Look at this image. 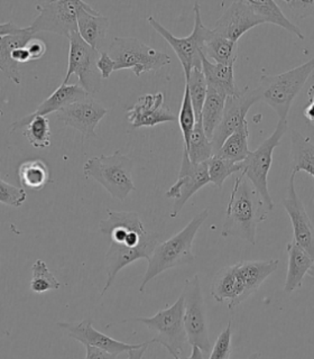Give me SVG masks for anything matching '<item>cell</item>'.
<instances>
[{"label": "cell", "mask_w": 314, "mask_h": 359, "mask_svg": "<svg viewBox=\"0 0 314 359\" xmlns=\"http://www.w3.org/2000/svg\"><path fill=\"white\" fill-rule=\"evenodd\" d=\"M271 212L244 173L235 177L222 226L224 237H237L256 245L258 224Z\"/></svg>", "instance_id": "obj_1"}, {"label": "cell", "mask_w": 314, "mask_h": 359, "mask_svg": "<svg viewBox=\"0 0 314 359\" xmlns=\"http://www.w3.org/2000/svg\"><path fill=\"white\" fill-rule=\"evenodd\" d=\"M209 217V210L205 209L192 218L181 231L173 237L155 247L154 252L149 259L147 271L143 276L139 291H145V286L157 275L162 274L168 269L193 263L196 255L192 252L196 235Z\"/></svg>", "instance_id": "obj_2"}, {"label": "cell", "mask_w": 314, "mask_h": 359, "mask_svg": "<svg viewBox=\"0 0 314 359\" xmlns=\"http://www.w3.org/2000/svg\"><path fill=\"white\" fill-rule=\"evenodd\" d=\"M313 71L314 57H312L306 63L276 76L263 73L259 79V87H257L261 100L278 114L280 121H287L286 118L293 101Z\"/></svg>", "instance_id": "obj_3"}, {"label": "cell", "mask_w": 314, "mask_h": 359, "mask_svg": "<svg viewBox=\"0 0 314 359\" xmlns=\"http://www.w3.org/2000/svg\"><path fill=\"white\" fill-rule=\"evenodd\" d=\"M134 162L121 151L111 155L91 157L83 165L86 177H93L100 183L110 196L125 201L130 192L136 190L132 182Z\"/></svg>", "instance_id": "obj_4"}, {"label": "cell", "mask_w": 314, "mask_h": 359, "mask_svg": "<svg viewBox=\"0 0 314 359\" xmlns=\"http://www.w3.org/2000/svg\"><path fill=\"white\" fill-rule=\"evenodd\" d=\"M161 235L158 233L147 231L143 222L132 228L127 235L126 241L123 245L110 244L106 254L107 282L101 297L106 294L114 283L118 273L129 264L145 258L149 261L155 247L158 245Z\"/></svg>", "instance_id": "obj_5"}, {"label": "cell", "mask_w": 314, "mask_h": 359, "mask_svg": "<svg viewBox=\"0 0 314 359\" xmlns=\"http://www.w3.org/2000/svg\"><path fill=\"white\" fill-rule=\"evenodd\" d=\"M126 323H140L147 325L156 332L151 344L157 342L168 349L175 359H179L184 353V348L189 344L188 334L184 325V297L177 299L173 306L160 310L153 317L134 318L125 320Z\"/></svg>", "instance_id": "obj_6"}, {"label": "cell", "mask_w": 314, "mask_h": 359, "mask_svg": "<svg viewBox=\"0 0 314 359\" xmlns=\"http://www.w3.org/2000/svg\"><path fill=\"white\" fill-rule=\"evenodd\" d=\"M107 52L115 61L116 71L129 69L136 76L158 71L171 63V57L168 54L134 37H115Z\"/></svg>", "instance_id": "obj_7"}, {"label": "cell", "mask_w": 314, "mask_h": 359, "mask_svg": "<svg viewBox=\"0 0 314 359\" xmlns=\"http://www.w3.org/2000/svg\"><path fill=\"white\" fill-rule=\"evenodd\" d=\"M287 121H278L273 134L264 140L255 151H250L246 160L243 162L241 173H244L247 179L250 180L271 211L274 208V202L269 194L268 173L272 168L275 149L280 146V140L287 132Z\"/></svg>", "instance_id": "obj_8"}, {"label": "cell", "mask_w": 314, "mask_h": 359, "mask_svg": "<svg viewBox=\"0 0 314 359\" xmlns=\"http://www.w3.org/2000/svg\"><path fill=\"white\" fill-rule=\"evenodd\" d=\"M147 22L168 44L171 45V48H173L182 65L185 79L190 76L191 71L196 67L202 69V56L205 55L203 48H205V39L210 28L205 27L202 22L199 4L194 5L193 31L189 36H174L171 32L166 29L153 16H149Z\"/></svg>", "instance_id": "obj_9"}, {"label": "cell", "mask_w": 314, "mask_h": 359, "mask_svg": "<svg viewBox=\"0 0 314 359\" xmlns=\"http://www.w3.org/2000/svg\"><path fill=\"white\" fill-rule=\"evenodd\" d=\"M69 43L70 50L67 71L62 83L70 84V79L73 74H76L78 79V86L83 88L90 95H95L100 90L102 80L97 65L101 53L84 42L78 32L71 34Z\"/></svg>", "instance_id": "obj_10"}, {"label": "cell", "mask_w": 314, "mask_h": 359, "mask_svg": "<svg viewBox=\"0 0 314 359\" xmlns=\"http://www.w3.org/2000/svg\"><path fill=\"white\" fill-rule=\"evenodd\" d=\"M34 35L29 26L18 27L13 22L0 24V70L15 84L22 81L18 65L32 61L26 45Z\"/></svg>", "instance_id": "obj_11"}, {"label": "cell", "mask_w": 314, "mask_h": 359, "mask_svg": "<svg viewBox=\"0 0 314 359\" xmlns=\"http://www.w3.org/2000/svg\"><path fill=\"white\" fill-rule=\"evenodd\" d=\"M81 3V0L39 1L35 5L39 16L29 28L34 34L50 32L69 39L71 34L78 32V11Z\"/></svg>", "instance_id": "obj_12"}, {"label": "cell", "mask_w": 314, "mask_h": 359, "mask_svg": "<svg viewBox=\"0 0 314 359\" xmlns=\"http://www.w3.org/2000/svg\"><path fill=\"white\" fill-rule=\"evenodd\" d=\"M182 295L184 297V325L189 345L198 346L203 353H209L212 349L207 334V316L199 275L185 280Z\"/></svg>", "instance_id": "obj_13"}, {"label": "cell", "mask_w": 314, "mask_h": 359, "mask_svg": "<svg viewBox=\"0 0 314 359\" xmlns=\"http://www.w3.org/2000/svg\"><path fill=\"white\" fill-rule=\"evenodd\" d=\"M209 183L211 181L207 171V162H191L188 153L183 149L182 162L177 182L166 191V196L174 200L170 217L177 218L192 196Z\"/></svg>", "instance_id": "obj_14"}, {"label": "cell", "mask_w": 314, "mask_h": 359, "mask_svg": "<svg viewBox=\"0 0 314 359\" xmlns=\"http://www.w3.org/2000/svg\"><path fill=\"white\" fill-rule=\"evenodd\" d=\"M258 101H261V93L257 88L250 89V87H246L241 90L238 97H227L221 123H219L211 140L214 153L221 149L230 135L246 121L247 112Z\"/></svg>", "instance_id": "obj_15"}, {"label": "cell", "mask_w": 314, "mask_h": 359, "mask_svg": "<svg viewBox=\"0 0 314 359\" xmlns=\"http://www.w3.org/2000/svg\"><path fill=\"white\" fill-rule=\"evenodd\" d=\"M107 114L108 110L89 95L56 112V116L65 126L76 129L84 137L97 138L95 127Z\"/></svg>", "instance_id": "obj_16"}, {"label": "cell", "mask_w": 314, "mask_h": 359, "mask_svg": "<svg viewBox=\"0 0 314 359\" xmlns=\"http://www.w3.org/2000/svg\"><path fill=\"white\" fill-rule=\"evenodd\" d=\"M263 24L265 22L256 14L247 0H238L230 4L212 29L226 39L238 43L239 39L247 32Z\"/></svg>", "instance_id": "obj_17"}, {"label": "cell", "mask_w": 314, "mask_h": 359, "mask_svg": "<svg viewBox=\"0 0 314 359\" xmlns=\"http://www.w3.org/2000/svg\"><path fill=\"white\" fill-rule=\"evenodd\" d=\"M295 175L296 174L291 173L287 194L283 199L284 209L291 219L294 241L314 259V226L306 212V207L297 196Z\"/></svg>", "instance_id": "obj_18"}, {"label": "cell", "mask_w": 314, "mask_h": 359, "mask_svg": "<svg viewBox=\"0 0 314 359\" xmlns=\"http://www.w3.org/2000/svg\"><path fill=\"white\" fill-rule=\"evenodd\" d=\"M127 118L134 128L154 127L177 119V116L164 106V95L162 93L139 97L134 106L127 108Z\"/></svg>", "instance_id": "obj_19"}, {"label": "cell", "mask_w": 314, "mask_h": 359, "mask_svg": "<svg viewBox=\"0 0 314 359\" xmlns=\"http://www.w3.org/2000/svg\"><path fill=\"white\" fill-rule=\"evenodd\" d=\"M57 325L67 331V334L73 339L78 340L82 345L95 346L102 348L104 351H109L114 355L125 353L132 349H137L144 345L142 344H126V342L118 341L111 337L102 334L100 331L93 328V320L84 319L80 323H57Z\"/></svg>", "instance_id": "obj_20"}, {"label": "cell", "mask_w": 314, "mask_h": 359, "mask_svg": "<svg viewBox=\"0 0 314 359\" xmlns=\"http://www.w3.org/2000/svg\"><path fill=\"white\" fill-rule=\"evenodd\" d=\"M211 295L217 302L229 301L228 308L230 310L244 302V283L237 264L224 267L217 273L211 284Z\"/></svg>", "instance_id": "obj_21"}, {"label": "cell", "mask_w": 314, "mask_h": 359, "mask_svg": "<svg viewBox=\"0 0 314 359\" xmlns=\"http://www.w3.org/2000/svg\"><path fill=\"white\" fill-rule=\"evenodd\" d=\"M108 28L109 20L93 9L89 4L82 1L78 11V32L84 42L101 53Z\"/></svg>", "instance_id": "obj_22"}, {"label": "cell", "mask_w": 314, "mask_h": 359, "mask_svg": "<svg viewBox=\"0 0 314 359\" xmlns=\"http://www.w3.org/2000/svg\"><path fill=\"white\" fill-rule=\"evenodd\" d=\"M289 254V266L286 274L284 292L289 294L302 285L303 278L308 274L310 269L314 267V259L308 255L306 250H303L296 241H289L286 247Z\"/></svg>", "instance_id": "obj_23"}, {"label": "cell", "mask_w": 314, "mask_h": 359, "mask_svg": "<svg viewBox=\"0 0 314 359\" xmlns=\"http://www.w3.org/2000/svg\"><path fill=\"white\" fill-rule=\"evenodd\" d=\"M202 71L207 80V87L217 90L226 97H238L241 89L235 84V71L233 65L212 63L202 56Z\"/></svg>", "instance_id": "obj_24"}, {"label": "cell", "mask_w": 314, "mask_h": 359, "mask_svg": "<svg viewBox=\"0 0 314 359\" xmlns=\"http://www.w3.org/2000/svg\"><path fill=\"white\" fill-rule=\"evenodd\" d=\"M280 261L239 262L237 263L239 274L244 283V301L254 294L268 276L278 269Z\"/></svg>", "instance_id": "obj_25"}, {"label": "cell", "mask_w": 314, "mask_h": 359, "mask_svg": "<svg viewBox=\"0 0 314 359\" xmlns=\"http://www.w3.org/2000/svg\"><path fill=\"white\" fill-rule=\"evenodd\" d=\"M89 93L80 87L78 84L62 83L48 99H45L42 104L37 107L35 111L32 112L33 116H48L52 112H57L69 104L82 100L89 97Z\"/></svg>", "instance_id": "obj_26"}, {"label": "cell", "mask_w": 314, "mask_h": 359, "mask_svg": "<svg viewBox=\"0 0 314 359\" xmlns=\"http://www.w3.org/2000/svg\"><path fill=\"white\" fill-rule=\"evenodd\" d=\"M20 128H25L24 136L35 149H45L50 145V121L46 116H33L31 114L20 118V121L11 125V133Z\"/></svg>", "instance_id": "obj_27"}, {"label": "cell", "mask_w": 314, "mask_h": 359, "mask_svg": "<svg viewBox=\"0 0 314 359\" xmlns=\"http://www.w3.org/2000/svg\"><path fill=\"white\" fill-rule=\"evenodd\" d=\"M203 53L207 59L209 57L214 63L233 67L238 56V43L226 39L210 28L205 39Z\"/></svg>", "instance_id": "obj_28"}, {"label": "cell", "mask_w": 314, "mask_h": 359, "mask_svg": "<svg viewBox=\"0 0 314 359\" xmlns=\"http://www.w3.org/2000/svg\"><path fill=\"white\" fill-rule=\"evenodd\" d=\"M292 173L306 172L314 180V144L300 132H291Z\"/></svg>", "instance_id": "obj_29"}, {"label": "cell", "mask_w": 314, "mask_h": 359, "mask_svg": "<svg viewBox=\"0 0 314 359\" xmlns=\"http://www.w3.org/2000/svg\"><path fill=\"white\" fill-rule=\"evenodd\" d=\"M247 3L250 4V7L255 11L258 16L261 17L265 24L269 22L273 25L280 26V27L284 28L285 31L289 32L302 41L304 39V35H303L300 28L297 27L294 22H292L284 15L278 4L273 1V0H267V1L247 0Z\"/></svg>", "instance_id": "obj_30"}, {"label": "cell", "mask_w": 314, "mask_h": 359, "mask_svg": "<svg viewBox=\"0 0 314 359\" xmlns=\"http://www.w3.org/2000/svg\"><path fill=\"white\" fill-rule=\"evenodd\" d=\"M226 100V95L218 93L212 88L207 87V98L202 108L201 118L205 134L210 140H212L213 133L219 126V123H221Z\"/></svg>", "instance_id": "obj_31"}, {"label": "cell", "mask_w": 314, "mask_h": 359, "mask_svg": "<svg viewBox=\"0 0 314 359\" xmlns=\"http://www.w3.org/2000/svg\"><path fill=\"white\" fill-rule=\"evenodd\" d=\"M248 138H250L248 123L245 121L239 125L238 128L235 129L233 134L230 135L221 146V149L214 154L221 155L224 158H228L233 162H244L250 153Z\"/></svg>", "instance_id": "obj_32"}, {"label": "cell", "mask_w": 314, "mask_h": 359, "mask_svg": "<svg viewBox=\"0 0 314 359\" xmlns=\"http://www.w3.org/2000/svg\"><path fill=\"white\" fill-rule=\"evenodd\" d=\"M18 179L24 188L42 190L50 182L48 164L42 160L26 161L18 168Z\"/></svg>", "instance_id": "obj_33"}, {"label": "cell", "mask_w": 314, "mask_h": 359, "mask_svg": "<svg viewBox=\"0 0 314 359\" xmlns=\"http://www.w3.org/2000/svg\"><path fill=\"white\" fill-rule=\"evenodd\" d=\"M184 151L188 153L192 163L207 162L214 154L212 142L205 134L201 117L196 118V126L191 135L190 146Z\"/></svg>", "instance_id": "obj_34"}, {"label": "cell", "mask_w": 314, "mask_h": 359, "mask_svg": "<svg viewBox=\"0 0 314 359\" xmlns=\"http://www.w3.org/2000/svg\"><path fill=\"white\" fill-rule=\"evenodd\" d=\"M207 171H209L211 183L219 189H221L224 181L230 175L243 171V162H233L228 158H224L221 155L213 154L210 160L207 161Z\"/></svg>", "instance_id": "obj_35"}, {"label": "cell", "mask_w": 314, "mask_h": 359, "mask_svg": "<svg viewBox=\"0 0 314 359\" xmlns=\"http://www.w3.org/2000/svg\"><path fill=\"white\" fill-rule=\"evenodd\" d=\"M185 86L190 91L191 101L193 104L196 118L201 117L202 108L207 95V83L203 71L196 67L191 71L190 76L185 79Z\"/></svg>", "instance_id": "obj_36"}, {"label": "cell", "mask_w": 314, "mask_h": 359, "mask_svg": "<svg viewBox=\"0 0 314 359\" xmlns=\"http://www.w3.org/2000/svg\"><path fill=\"white\" fill-rule=\"evenodd\" d=\"M32 271H33V278L29 286L32 291L35 293H44V292L59 290L61 287V283L54 274L50 272L48 265L42 259H37L33 264Z\"/></svg>", "instance_id": "obj_37"}, {"label": "cell", "mask_w": 314, "mask_h": 359, "mask_svg": "<svg viewBox=\"0 0 314 359\" xmlns=\"http://www.w3.org/2000/svg\"><path fill=\"white\" fill-rule=\"evenodd\" d=\"M177 121L182 132L184 149H188L190 146L191 135L193 133L194 126H196V116L193 104L191 101L190 91L186 86L184 88V95H183L182 104H181Z\"/></svg>", "instance_id": "obj_38"}, {"label": "cell", "mask_w": 314, "mask_h": 359, "mask_svg": "<svg viewBox=\"0 0 314 359\" xmlns=\"http://www.w3.org/2000/svg\"><path fill=\"white\" fill-rule=\"evenodd\" d=\"M27 199L25 189L17 188L14 185L0 180V202L11 207L20 208Z\"/></svg>", "instance_id": "obj_39"}, {"label": "cell", "mask_w": 314, "mask_h": 359, "mask_svg": "<svg viewBox=\"0 0 314 359\" xmlns=\"http://www.w3.org/2000/svg\"><path fill=\"white\" fill-rule=\"evenodd\" d=\"M231 320H229L226 329L219 334L216 344L213 346L209 358L210 359H228L231 353V338H233V329H231Z\"/></svg>", "instance_id": "obj_40"}, {"label": "cell", "mask_w": 314, "mask_h": 359, "mask_svg": "<svg viewBox=\"0 0 314 359\" xmlns=\"http://www.w3.org/2000/svg\"><path fill=\"white\" fill-rule=\"evenodd\" d=\"M287 7L291 9L293 16L303 20L308 16H313L314 15V1H284Z\"/></svg>", "instance_id": "obj_41"}, {"label": "cell", "mask_w": 314, "mask_h": 359, "mask_svg": "<svg viewBox=\"0 0 314 359\" xmlns=\"http://www.w3.org/2000/svg\"><path fill=\"white\" fill-rule=\"evenodd\" d=\"M97 65H98V69L99 71H100L102 80H106V79L110 78L111 73L114 72V71H116L115 61L110 57V55L108 54L107 50H102V52H101L100 57H99Z\"/></svg>", "instance_id": "obj_42"}, {"label": "cell", "mask_w": 314, "mask_h": 359, "mask_svg": "<svg viewBox=\"0 0 314 359\" xmlns=\"http://www.w3.org/2000/svg\"><path fill=\"white\" fill-rule=\"evenodd\" d=\"M26 48H27L28 52H29V55H31L32 61H35V60H39L46 53V50H48V48H46V43L41 39H32L28 44L26 45Z\"/></svg>", "instance_id": "obj_43"}, {"label": "cell", "mask_w": 314, "mask_h": 359, "mask_svg": "<svg viewBox=\"0 0 314 359\" xmlns=\"http://www.w3.org/2000/svg\"><path fill=\"white\" fill-rule=\"evenodd\" d=\"M86 351H87V359H115L117 355L104 351L102 348L95 347V346L86 345Z\"/></svg>", "instance_id": "obj_44"}, {"label": "cell", "mask_w": 314, "mask_h": 359, "mask_svg": "<svg viewBox=\"0 0 314 359\" xmlns=\"http://www.w3.org/2000/svg\"><path fill=\"white\" fill-rule=\"evenodd\" d=\"M151 340L149 341L144 342V345L142 347L137 348V349H132V351H128V358L130 359H140L143 357L144 353H145L146 349L149 348V346L151 345Z\"/></svg>", "instance_id": "obj_45"}, {"label": "cell", "mask_w": 314, "mask_h": 359, "mask_svg": "<svg viewBox=\"0 0 314 359\" xmlns=\"http://www.w3.org/2000/svg\"><path fill=\"white\" fill-rule=\"evenodd\" d=\"M303 115H304V117H306L308 123H311L312 125H314V102H310V104L306 107V109L303 111Z\"/></svg>", "instance_id": "obj_46"}, {"label": "cell", "mask_w": 314, "mask_h": 359, "mask_svg": "<svg viewBox=\"0 0 314 359\" xmlns=\"http://www.w3.org/2000/svg\"><path fill=\"white\" fill-rule=\"evenodd\" d=\"M192 347V353H191L189 358L190 359H201L203 358V351H202L201 348L198 347V346H191Z\"/></svg>", "instance_id": "obj_47"}, {"label": "cell", "mask_w": 314, "mask_h": 359, "mask_svg": "<svg viewBox=\"0 0 314 359\" xmlns=\"http://www.w3.org/2000/svg\"><path fill=\"white\" fill-rule=\"evenodd\" d=\"M308 97L310 99V102H314V84H312L311 88L308 89Z\"/></svg>", "instance_id": "obj_48"}, {"label": "cell", "mask_w": 314, "mask_h": 359, "mask_svg": "<svg viewBox=\"0 0 314 359\" xmlns=\"http://www.w3.org/2000/svg\"><path fill=\"white\" fill-rule=\"evenodd\" d=\"M312 278H313V280H314V276H313V275H312Z\"/></svg>", "instance_id": "obj_49"}]
</instances>
